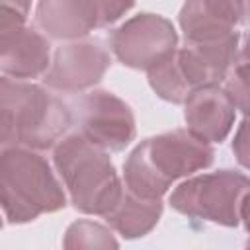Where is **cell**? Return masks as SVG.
I'll return each mask as SVG.
<instances>
[{
    "mask_svg": "<svg viewBox=\"0 0 250 250\" xmlns=\"http://www.w3.org/2000/svg\"><path fill=\"white\" fill-rule=\"evenodd\" d=\"M55 168L70 195L74 209L105 217L123 193V184L107 150L74 133L62 137L53 152Z\"/></svg>",
    "mask_w": 250,
    "mask_h": 250,
    "instance_id": "cell-3",
    "label": "cell"
},
{
    "mask_svg": "<svg viewBox=\"0 0 250 250\" xmlns=\"http://www.w3.org/2000/svg\"><path fill=\"white\" fill-rule=\"evenodd\" d=\"M0 68L16 80L37 78L51 66V49L45 35L25 25L23 14L2 6L0 12Z\"/></svg>",
    "mask_w": 250,
    "mask_h": 250,
    "instance_id": "cell-9",
    "label": "cell"
},
{
    "mask_svg": "<svg viewBox=\"0 0 250 250\" xmlns=\"http://www.w3.org/2000/svg\"><path fill=\"white\" fill-rule=\"evenodd\" d=\"M250 178L236 170H219L182 182L170 193V205L191 219L236 227Z\"/></svg>",
    "mask_w": 250,
    "mask_h": 250,
    "instance_id": "cell-6",
    "label": "cell"
},
{
    "mask_svg": "<svg viewBox=\"0 0 250 250\" xmlns=\"http://www.w3.org/2000/svg\"><path fill=\"white\" fill-rule=\"evenodd\" d=\"M2 6L12 8V10H16V12H20V14L27 16L29 6H31V0H2Z\"/></svg>",
    "mask_w": 250,
    "mask_h": 250,
    "instance_id": "cell-19",
    "label": "cell"
},
{
    "mask_svg": "<svg viewBox=\"0 0 250 250\" xmlns=\"http://www.w3.org/2000/svg\"><path fill=\"white\" fill-rule=\"evenodd\" d=\"M184 104L186 125L195 137L207 143H221L227 139L236 113V105L227 90H221L219 86H203L193 90Z\"/></svg>",
    "mask_w": 250,
    "mask_h": 250,
    "instance_id": "cell-12",
    "label": "cell"
},
{
    "mask_svg": "<svg viewBox=\"0 0 250 250\" xmlns=\"http://www.w3.org/2000/svg\"><path fill=\"white\" fill-rule=\"evenodd\" d=\"M78 133L109 152L123 150L135 139V117L131 107L111 92L94 90L84 94L72 113Z\"/></svg>",
    "mask_w": 250,
    "mask_h": 250,
    "instance_id": "cell-7",
    "label": "cell"
},
{
    "mask_svg": "<svg viewBox=\"0 0 250 250\" xmlns=\"http://www.w3.org/2000/svg\"><path fill=\"white\" fill-rule=\"evenodd\" d=\"M240 219L244 221V227L246 230L250 232V191L244 195L242 199V205H240Z\"/></svg>",
    "mask_w": 250,
    "mask_h": 250,
    "instance_id": "cell-21",
    "label": "cell"
},
{
    "mask_svg": "<svg viewBox=\"0 0 250 250\" xmlns=\"http://www.w3.org/2000/svg\"><path fill=\"white\" fill-rule=\"evenodd\" d=\"M248 246H250V238H248Z\"/></svg>",
    "mask_w": 250,
    "mask_h": 250,
    "instance_id": "cell-22",
    "label": "cell"
},
{
    "mask_svg": "<svg viewBox=\"0 0 250 250\" xmlns=\"http://www.w3.org/2000/svg\"><path fill=\"white\" fill-rule=\"evenodd\" d=\"M232 152L240 166L250 170V115L242 119L232 141Z\"/></svg>",
    "mask_w": 250,
    "mask_h": 250,
    "instance_id": "cell-18",
    "label": "cell"
},
{
    "mask_svg": "<svg viewBox=\"0 0 250 250\" xmlns=\"http://www.w3.org/2000/svg\"><path fill=\"white\" fill-rule=\"evenodd\" d=\"M0 197L8 223H29L64 207L66 197L49 162L27 146H4L0 154Z\"/></svg>",
    "mask_w": 250,
    "mask_h": 250,
    "instance_id": "cell-4",
    "label": "cell"
},
{
    "mask_svg": "<svg viewBox=\"0 0 250 250\" xmlns=\"http://www.w3.org/2000/svg\"><path fill=\"white\" fill-rule=\"evenodd\" d=\"M225 90L236 109H240L244 115H250V61L232 62V72L227 78Z\"/></svg>",
    "mask_w": 250,
    "mask_h": 250,
    "instance_id": "cell-16",
    "label": "cell"
},
{
    "mask_svg": "<svg viewBox=\"0 0 250 250\" xmlns=\"http://www.w3.org/2000/svg\"><path fill=\"white\" fill-rule=\"evenodd\" d=\"M238 51V33L211 41H188L146 70L150 88L166 102L184 104L203 86H217L227 78Z\"/></svg>",
    "mask_w": 250,
    "mask_h": 250,
    "instance_id": "cell-5",
    "label": "cell"
},
{
    "mask_svg": "<svg viewBox=\"0 0 250 250\" xmlns=\"http://www.w3.org/2000/svg\"><path fill=\"white\" fill-rule=\"evenodd\" d=\"M72 111L57 96L33 82L0 78V143L47 150L57 146L72 123Z\"/></svg>",
    "mask_w": 250,
    "mask_h": 250,
    "instance_id": "cell-2",
    "label": "cell"
},
{
    "mask_svg": "<svg viewBox=\"0 0 250 250\" xmlns=\"http://www.w3.org/2000/svg\"><path fill=\"white\" fill-rule=\"evenodd\" d=\"M162 215L160 197H143L123 188L119 201L105 215V221L113 230L125 238H139L150 232Z\"/></svg>",
    "mask_w": 250,
    "mask_h": 250,
    "instance_id": "cell-14",
    "label": "cell"
},
{
    "mask_svg": "<svg viewBox=\"0 0 250 250\" xmlns=\"http://www.w3.org/2000/svg\"><path fill=\"white\" fill-rule=\"evenodd\" d=\"M109 62V53L100 41L74 39L55 51L43 82L59 92H82L102 80Z\"/></svg>",
    "mask_w": 250,
    "mask_h": 250,
    "instance_id": "cell-10",
    "label": "cell"
},
{
    "mask_svg": "<svg viewBox=\"0 0 250 250\" xmlns=\"http://www.w3.org/2000/svg\"><path fill=\"white\" fill-rule=\"evenodd\" d=\"M213 158L211 143L189 129L162 133L131 150L123 164L125 188L143 197H162L176 180L211 166Z\"/></svg>",
    "mask_w": 250,
    "mask_h": 250,
    "instance_id": "cell-1",
    "label": "cell"
},
{
    "mask_svg": "<svg viewBox=\"0 0 250 250\" xmlns=\"http://www.w3.org/2000/svg\"><path fill=\"white\" fill-rule=\"evenodd\" d=\"M234 61H250V31L242 37V45H240V49L236 51Z\"/></svg>",
    "mask_w": 250,
    "mask_h": 250,
    "instance_id": "cell-20",
    "label": "cell"
},
{
    "mask_svg": "<svg viewBox=\"0 0 250 250\" xmlns=\"http://www.w3.org/2000/svg\"><path fill=\"white\" fill-rule=\"evenodd\" d=\"M64 248H115L117 240L111 230L94 221H76L66 229Z\"/></svg>",
    "mask_w": 250,
    "mask_h": 250,
    "instance_id": "cell-15",
    "label": "cell"
},
{
    "mask_svg": "<svg viewBox=\"0 0 250 250\" xmlns=\"http://www.w3.org/2000/svg\"><path fill=\"white\" fill-rule=\"evenodd\" d=\"M133 4H135V0H96L100 27L117 21L123 14H127L133 8Z\"/></svg>",
    "mask_w": 250,
    "mask_h": 250,
    "instance_id": "cell-17",
    "label": "cell"
},
{
    "mask_svg": "<svg viewBox=\"0 0 250 250\" xmlns=\"http://www.w3.org/2000/svg\"><path fill=\"white\" fill-rule=\"evenodd\" d=\"M178 33L158 14H139L111 33V51L129 68L148 70L176 51Z\"/></svg>",
    "mask_w": 250,
    "mask_h": 250,
    "instance_id": "cell-8",
    "label": "cell"
},
{
    "mask_svg": "<svg viewBox=\"0 0 250 250\" xmlns=\"http://www.w3.org/2000/svg\"><path fill=\"white\" fill-rule=\"evenodd\" d=\"M250 18V0H186L180 27L186 41H211L236 31Z\"/></svg>",
    "mask_w": 250,
    "mask_h": 250,
    "instance_id": "cell-11",
    "label": "cell"
},
{
    "mask_svg": "<svg viewBox=\"0 0 250 250\" xmlns=\"http://www.w3.org/2000/svg\"><path fill=\"white\" fill-rule=\"evenodd\" d=\"M35 23L53 39L74 41L100 27L98 6L96 0H39Z\"/></svg>",
    "mask_w": 250,
    "mask_h": 250,
    "instance_id": "cell-13",
    "label": "cell"
}]
</instances>
